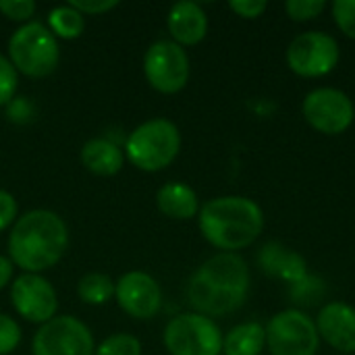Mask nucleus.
<instances>
[{"label": "nucleus", "mask_w": 355, "mask_h": 355, "mask_svg": "<svg viewBox=\"0 0 355 355\" xmlns=\"http://www.w3.org/2000/svg\"><path fill=\"white\" fill-rule=\"evenodd\" d=\"M252 285V272L248 262L239 254L220 252L208 258L187 283V302L193 312L218 318L237 312Z\"/></svg>", "instance_id": "obj_1"}, {"label": "nucleus", "mask_w": 355, "mask_h": 355, "mask_svg": "<svg viewBox=\"0 0 355 355\" xmlns=\"http://www.w3.org/2000/svg\"><path fill=\"white\" fill-rule=\"evenodd\" d=\"M8 258L27 275L56 266L69 248L67 223L52 210H29L17 218L8 233Z\"/></svg>", "instance_id": "obj_2"}, {"label": "nucleus", "mask_w": 355, "mask_h": 355, "mask_svg": "<svg viewBox=\"0 0 355 355\" xmlns=\"http://www.w3.org/2000/svg\"><path fill=\"white\" fill-rule=\"evenodd\" d=\"M198 227L216 250L237 254L258 241L264 231V212L252 198L220 196L200 206Z\"/></svg>", "instance_id": "obj_3"}, {"label": "nucleus", "mask_w": 355, "mask_h": 355, "mask_svg": "<svg viewBox=\"0 0 355 355\" xmlns=\"http://www.w3.org/2000/svg\"><path fill=\"white\" fill-rule=\"evenodd\" d=\"M181 152V131L168 119H150L125 141V158L144 173L164 171Z\"/></svg>", "instance_id": "obj_4"}, {"label": "nucleus", "mask_w": 355, "mask_h": 355, "mask_svg": "<svg viewBox=\"0 0 355 355\" xmlns=\"http://www.w3.org/2000/svg\"><path fill=\"white\" fill-rule=\"evenodd\" d=\"M8 60L31 79L48 77L56 71L60 62V48L48 25L40 21H29L12 31L8 40Z\"/></svg>", "instance_id": "obj_5"}, {"label": "nucleus", "mask_w": 355, "mask_h": 355, "mask_svg": "<svg viewBox=\"0 0 355 355\" xmlns=\"http://www.w3.org/2000/svg\"><path fill=\"white\" fill-rule=\"evenodd\" d=\"M223 331L198 312L177 314L164 327V347L171 355H223Z\"/></svg>", "instance_id": "obj_6"}, {"label": "nucleus", "mask_w": 355, "mask_h": 355, "mask_svg": "<svg viewBox=\"0 0 355 355\" xmlns=\"http://www.w3.org/2000/svg\"><path fill=\"white\" fill-rule=\"evenodd\" d=\"M291 73L304 79H318L335 71L341 60V46L327 31H304L291 40L285 52Z\"/></svg>", "instance_id": "obj_7"}, {"label": "nucleus", "mask_w": 355, "mask_h": 355, "mask_svg": "<svg viewBox=\"0 0 355 355\" xmlns=\"http://www.w3.org/2000/svg\"><path fill=\"white\" fill-rule=\"evenodd\" d=\"M266 349L270 355H316L320 337L316 322L297 308H287L266 322Z\"/></svg>", "instance_id": "obj_8"}, {"label": "nucleus", "mask_w": 355, "mask_h": 355, "mask_svg": "<svg viewBox=\"0 0 355 355\" xmlns=\"http://www.w3.org/2000/svg\"><path fill=\"white\" fill-rule=\"evenodd\" d=\"M144 75L152 89L173 96L185 89L191 64L189 56L183 46L175 44L173 40H158L154 42L144 54Z\"/></svg>", "instance_id": "obj_9"}, {"label": "nucleus", "mask_w": 355, "mask_h": 355, "mask_svg": "<svg viewBox=\"0 0 355 355\" xmlns=\"http://www.w3.org/2000/svg\"><path fill=\"white\" fill-rule=\"evenodd\" d=\"M306 123L324 135H341L355 121L354 100L337 87H316L302 102Z\"/></svg>", "instance_id": "obj_10"}, {"label": "nucleus", "mask_w": 355, "mask_h": 355, "mask_svg": "<svg viewBox=\"0 0 355 355\" xmlns=\"http://www.w3.org/2000/svg\"><path fill=\"white\" fill-rule=\"evenodd\" d=\"M33 355H94L96 341L87 324L75 316H54L37 329L31 341Z\"/></svg>", "instance_id": "obj_11"}, {"label": "nucleus", "mask_w": 355, "mask_h": 355, "mask_svg": "<svg viewBox=\"0 0 355 355\" xmlns=\"http://www.w3.org/2000/svg\"><path fill=\"white\" fill-rule=\"evenodd\" d=\"M10 304L23 320L40 327L52 320L58 310V297L50 281L27 272L10 283Z\"/></svg>", "instance_id": "obj_12"}, {"label": "nucleus", "mask_w": 355, "mask_h": 355, "mask_svg": "<svg viewBox=\"0 0 355 355\" xmlns=\"http://www.w3.org/2000/svg\"><path fill=\"white\" fill-rule=\"evenodd\" d=\"M114 297L119 308L135 320H150L162 308V289L158 281L141 270L125 272L116 281Z\"/></svg>", "instance_id": "obj_13"}, {"label": "nucleus", "mask_w": 355, "mask_h": 355, "mask_svg": "<svg viewBox=\"0 0 355 355\" xmlns=\"http://www.w3.org/2000/svg\"><path fill=\"white\" fill-rule=\"evenodd\" d=\"M320 341L341 354H355V308L345 302H329L316 316Z\"/></svg>", "instance_id": "obj_14"}, {"label": "nucleus", "mask_w": 355, "mask_h": 355, "mask_svg": "<svg viewBox=\"0 0 355 355\" xmlns=\"http://www.w3.org/2000/svg\"><path fill=\"white\" fill-rule=\"evenodd\" d=\"M166 27L175 44L183 48L198 46L208 35V15L198 2L183 0L171 6L166 15Z\"/></svg>", "instance_id": "obj_15"}, {"label": "nucleus", "mask_w": 355, "mask_h": 355, "mask_svg": "<svg viewBox=\"0 0 355 355\" xmlns=\"http://www.w3.org/2000/svg\"><path fill=\"white\" fill-rule=\"evenodd\" d=\"M258 264L268 277L285 281L289 285L302 281L308 275L306 258L281 241H270L262 245V250L258 252Z\"/></svg>", "instance_id": "obj_16"}, {"label": "nucleus", "mask_w": 355, "mask_h": 355, "mask_svg": "<svg viewBox=\"0 0 355 355\" xmlns=\"http://www.w3.org/2000/svg\"><path fill=\"white\" fill-rule=\"evenodd\" d=\"M79 160L89 173L98 177H112L121 173L125 164V150H121L114 141L106 137H94L83 144Z\"/></svg>", "instance_id": "obj_17"}, {"label": "nucleus", "mask_w": 355, "mask_h": 355, "mask_svg": "<svg viewBox=\"0 0 355 355\" xmlns=\"http://www.w3.org/2000/svg\"><path fill=\"white\" fill-rule=\"evenodd\" d=\"M158 210L173 220H191L200 214L198 193L181 181H171L162 185L156 193Z\"/></svg>", "instance_id": "obj_18"}, {"label": "nucleus", "mask_w": 355, "mask_h": 355, "mask_svg": "<svg viewBox=\"0 0 355 355\" xmlns=\"http://www.w3.org/2000/svg\"><path fill=\"white\" fill-rule=\"evenodd\" d=\"M264 349L266 329L256 320L241 322L223 337V355H260Z\"/></svg>", "instance_id": "obj_19"}, {"label": "nucleus", "mask_w": 355, "mask_h": 355, "mask_svg": "<svg viewBox=\"0 0 355 355\" xmlns=\"http://www.w3.org/2000/svg\"><path fill=\"white\" fill-rule=\"evenodd\" d=\"M116 283L104 272H87L77 283V295L87 306H104L114 300Z\"/></svg>", "instance_id": "obj_20"}, {"label": "nucleus", "mask_w": 355, "mask_h": 355, "mask_svg": "<svg viewBox=\"0 0 355 355\" xmlns=\"http://www.w3.org/2000/svg\"><path fill=\"white\" fill-rule=\"evenodd\" d=\"M48 29L54 37L77 40L85 29V17L71 4H60L48 12Z\"/></svg>", "instance_id": "obj_21"}, {"label": "nucleus", "mask_w": 355, "mask_h": 355, "mask_svg": "<svg viewBox=\"0 0 355 355\" xmlns=\"http://www.w3.org/2000/svg\"><path fill=\"white\" fill-rule=\"evenodd\" d=\"M289 295L300 308H310V306H316L327 295V285L320 277L308 272L302 281L289 285Z\"/></svg>", "instance_id": "obj_22"}, {"label": "nucleus", "mask_w": 355, "mask_h": 355, "mask_svg": "<svg viewBox=\"0 0 355 355\" xmlns=\"http://www.w3.org/2000/svg\"><path fill=\"white\" fill-rule=\"evenodd\" d=\"M94 355H141V343L137 337L127 333H116L106 337Z\"/></svg>", "instance_id": "obj_23"}, {"label": "nucleus", "mask_w": 355, "mask_h": 355, "mask_svg": "<svg viewBox=\"0 0 355 355\" xmlns=\"http://www.w3.org/2000/svg\"><path fill=\"white\" fill-rule=\"evenodd\" d=\"M324 8H327L324 0H287L285 2L287 17L297 23H306V21L320 17V12H324Z\"/></svg>", "instance_id": "obj_24"}, {"label": "nucleus", "mask_w": 355, "mask_h": 355, "mask_svg": "<svg viewBox=\"0 0 355 355\" xmlns=\"http://www.w3.org/2000/svg\"><path fill=\"white\" fill-rule=\"evenodd\" d=\"M331 12L339 31L345 37L355 40V0H335Z\"/></svg>", "instance_id": "obj_25"}, {"label": "nucleus", "mask_w": 355, "mask_h": 355, "mask_svg": "<svg viewBox=\"0 0 355 355\" xmlns=\"http://www.w3.org/2000/svg\"><path fill=\"white\" fill-rule=\"evenodd\" d=\"M19 73L12 62L0 54V106H8L17 96Z\"/></svg>", "instance_id": "obj_26"}, {"label": "nucleus", "mask_w": 355, "mask_h": 355, "mask_svg": "<svg viewBox=\"0 0 355 355\" xmlns=\"http://www.w3.org/2000/svg\"><path fill=\"white\" fill-rule=\"evenodd\" d=\"M21 343V327L15 318L0 314V355H10Z\"/></svg>", "instance_id": "obj_27"}, {"label": "nucleus", "mask_w": 355, "mask_h": 355, "mask_svg": "<svg viewBox=\"0 0 355 355\" xmlns=\"http://www.w3.org/2000/svg\"><path fill=\"white\" fill-rule=\"evenodd\" d=\"M0 12L17 23H29L35 15V2L33 0H0Z\"/></svg>", "instance_id": "obj_28"}, {"label": "nucleus", "mask_w": 355, "mask_h": 355, "mask_svg": "<svg viewBox=\"0 0 355 355\" xmlns=\"http://www.w3.org/2000/svg\"><path fill=\"white\" fill-rule=\"evenodd\" d=\"M17 216H19V204L15 196L6 189H0V233L12 227L17 223Z\"/></svg>", "instance_id": "obj_29"}, {"label": "nucleus", "mask_w": 355, "mask_h": 355, "mask_svg": "<svg viewBox=\"0 0 355 355\" xmlns=\"http://www.w3.org/2000/svg\"><path fill=\"white\" fill-rule=\"evenodd\" d=\"M229 8L241 19H258L266 12L268 2L266 0H231Z\"/></svg>", "instance_id": "obj_30"}, {"label": "nucleus", "mask_w": 355, "mask_h": 355, "mask_svg": "<svg viewBox=\"0 0 355 355\" xmlns=\"http://www.w3.org/2000/svg\"><path fill=\"white\" fill-rule=\"evenodd\" d=\"M69 4L73 8H77L83 17H87V15H104V12L119 6L116 0H73Z\"/></svg>", "instance_id": "obj_31"}, {"label": "nucleus", "mask_w": 355, "mask_h": 355, "mask_svg": "<svg viewBox=\"0 0 355 355\" xmlns=\"http://www.w3.org/2000/svg\"><path fill=\"white\" fill-rule=\"evenodd\" d=\"M12 281H15V264L10 262V258L0 256V291Z\"/></svg>", "instance_id": "obj_32"}]
</instances>
